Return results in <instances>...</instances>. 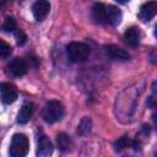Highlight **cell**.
I'll return each mask as SVG.
<instances>
[{"label": "cell", "instance_id": "obj_1", "mask_svg": "<svg viewBox=\"0 0 157 157\" xmlns=\"http://www.w3.org/2000/svg\"><path fill=\"white\" fill-rule=\"evenodd\" d=\"M64 107L59 101H49L47 104L43 107L42 117L47 123H55L59 121L64 117Z\"/></svg>", "mask_w": 157, "mask_h": 157}, {"label": "cell", "instance_id": "obj_2", "mask_svg": "<svg viewBox=\"0 0 157 157\" xmlns=\"http://www.w3.org/2000/svg\"><path fill=\"white\" fill-rule=\"evenodd\" d=\"M29 142L26 135L15 134L11 139V145L9 150V155L11 157H25L28 153Z\"/></svg>", "mask_w": 157, "mask_h": 157}, {"label": "cell", "instance_id": "obj_3", "mask_svg": "<svg viewBox=\"0 0 157 157\" xmlns=\"http://www.w3.org/2000/svg\"><path fill=\"white\" fill-rule=\"evenodd\" d=\"M67 50V55H69V59L74 63H81V61H85L91 50H90V47L86 44V43H82V42H72L67 45L66 48Z\"/></svg>", "mask_w": 157, "mask_h": 157}, {"label": "cell", "instance_id": "obj_4", "mask_svg": "<svg viewBox=\"0 0 157 157\" xmlns=\"http://www.w3.org/2000/svg\"><path fill=\"white\" fill-rule=\"evenodd\" d=\"M18 97L16 86L9 82H0V98L5 104L13 103Z\"/></svg>", "mask_w": 157, "mask_h": 157}, {"label": "cell", "instance_id": "obj_5", "mask_svg": "<svg viewBox=\"0 0 157 157\" xmlns=\"http://www.w3.org/2000/svg\"><path fill=\"white\" fill-rule=\"evenodd\" d=\"M50 11V2L48 0H37L32 6V13L37 21H43Z\"/></svg>", "mask_w": 157, "mask_h": 157}, {"label": "cell", "instance_id": "obj_6", "mask_svg": "<svg viewBox=\"0 0 157 157\" xmlns=\"http://www.w3.org/2000/svg\"><path fill=\"white\" fill-rule=\"evenodd\" d=\"M156 12H157V2L156 1H148V2H145L140 7L139 17L142 22H148L155 17Z\"/></svg>", "mask_w": 157, "mask_h": 157}, {"label": "cell", "instance_id": "obj_7", "mask_svg": "<svg viewBox=\"0 0 157 157\" xmlns=\"http://www.w3.org/2000/svg\"><path fill=\"white\" fill-rule=\"evenodd\" d=\"M104 50H105L107 55H109L112 59L120 60V61H126V60L130 59V54L126 50H124L123 48L118 47V45H114V44L105 45L104 47Z\"/></svg>", "mask_w": 157, "mask_h": 157}, {"label": "cell", "instance_id": "obj_8", "mask_svg": "<svg viewBox=\"0 0 157 157\" xmlns=\"http://www.w3.org/2000/svg\"><path fill=\"white\" fill-rule=\"evenodd\" d=\"M53 152V144L49 140L48 136L44 134H40L38 136V147H37V155L40 157H47L52 155Z\"/></svg>", "mask_w": 157, "mask_h": 157}, {"label": "cell", "instance_id": "obj_9", "mask_svg": "<svg viewBox=\"0 0 157 157\" xmlns=\"http://www.w3.org/2000/svg\"><path fill=\"white\" fill-rule=\"evenodd\" d=\"M7 67H9V71H10L13 76H17V77L23 76V75L27 72V64H26V61H25L23 59H21V58H13V59L9 63Z\"/></svg>", "mask_w": 157, "mask_h": 157}, {"label": "cell", "instance_id": "obj_10", "mask_svg": "<svg viewBox=\"0 0 157 157\" xmlns=\"http://www.w3.org/2000/svg\"><path fill=\"white\" fill-rule=\"evenodd\" d=\"M124 37H125V42L130 47H136L140 43V39H141V31H140L139 27L132 26V27H130L125 31Z\"/></svg>", "mask_w": 157, "mask_h": 157}, {"label": "cell", "instance_id": "obj_11", "mask_svg": "<svg viewBox=\"0 0 157 157\" xmlns=\"http://www.w3.org/2000/svg\"><path fill=\"white\" fill-rule=\"evenodd\" d=\"M107 23L110 26H118L121 21V11L113 5H107Z\"/></svg>", "mask_w": 157, "mask_h": 157}, {"label": "cell", "instance_id": "obj_12", "mask_svg": "<svg viewBox=\"0 0 157 157\" xmlns=\"http://www.w3.org/2000/svg\"><path fill=\"white\" fill-rule=\"evenodd\" d=\"M33 110H34V105L32 103H29V102L25 103L21 107V109H20V112L17 114V123L18 124H26V123H28L29 119L32 118Z\"/></svg>", "mask_w": 157, "mask_h": 157}, {"label": "cell", "instance_id": "obj_13", "mask_svg": "<svg viewBox=\"0 0 157 157\" xmlns=\"http://www.w3.org/2000/svg\"><path fill=\"white\" fill-rule=\"evenodd\" d=\"M107 5L97 2L94 4L93 9H92V13H93V18L96 20V22L98 23H107Z\"/></svg>", "mask_w": 157, "mask_h": 157}, {"label": "cell", "instance_id": "obj_14", "mask_svg": "<svg viewBox=\"0 0 157 157\" xmlns=\"http://www.w3.org/2000/svg\"><path fill=\"white\" fill-rule=\"evenodd\" d=\"M56 144H58L59 150L63 151V152H65V151H67V150L70 148V146H71V140H70V137H69L66 134L61 132V134H59V135L56 136Z\"/></svg>", "mask_w": 157, "mask_h": 157}, {"label": "cell", "instance_id": "obj_15", "mask_svg": "<svg viewBox=\"0 0 157 157\" xmlns=\"http://www.w3.org/2000/svg\"><path fill=\"white\" fill-rule=\"evenodd\" d=\"M91 128H92V121L90 118L85 117L81 121H80V125L77 128V132L80 135H87L91 132Z\"/></svg>", "mask_w": 157, "mask_h": 157}, {"label": "cell", "instance_id": "obj_16", "mask_svg": "<svg viewBox=\"0 0 157 157\" xmlns=\"http://www.w3.org/2000/svg\"><path fill=\"white\" fill-rule=\"evenodd\" d=\"M2 31L4 32H13L15 29H16V21H15V18L13 17H11V16H7L6 18H5V21H4V23H2Z\"/></svg>", "mask_w": 157, "mask_h": 157}, {"label": "cell", "instance_id": "obj_17", "mask_svg": "<svg viewBox=\"0 0 157 157\" xmlns=\"http://www.w3.org/2000/svg\"><path fill=\"white\" fill-rule=\"evenodd\" d=\"M130 144H131V142H130V140H129L128 136H121V137H119V139L114 142V150H115V151H121V150L129 147Z\"/></svg>", "mask_w": 157, "mask_h": 157}, {"label": "cell", "instance_id": "obj_18", "mask_svg": "<svg viewBox=\"0 0 157 157\" xmlns=\"http://www.w3.org/2000/svg\"><path fill=\"white\" fill-rule=\"evenodd\" d=\"M12 52V48L2 39H0V56L1 58H9Z\"/></svg>", "mask_w": 157, "mask_h": 157}, {"label": "cell", "instance_id": "obj_19", "mask_svg": "<svg viewBox=\"0 0 157 157\" xmlns=\"http://www.w3.org/2000/svg\"><path fill=\"white\" fill-rule=\"evenodd\" d=\"M16 42H17L18 45H23V44L27 42V36L25 34L23 31L18 29V31L16 32Z\"/></svg>", "mask_w": 157, "mask_h": 157}, {"label": "cell", "instance_id": "obj_20", "mask_svg": "<svg viewBox=\"0 0 157 157\" xmlns=\"http://www.w3.org/2000/svg\"><path fill=\"white\" fill-rule=\"evenodd\" d=\"M118 2H120V4H125V2H128L129 0H117Z\"/></svg>", "mask_w": 157, "mask_h": 157}]
</instances>
